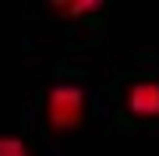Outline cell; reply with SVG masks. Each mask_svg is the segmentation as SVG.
I'll list each match as a JSON object with an SVG mask.
<instances>
[{
  "mask_svg": "<svg viewBox=\"0 0 159 156\" xmlns=\"http://www.w3.org/2000/svg\"><path fill=\"white\" fill-rule=\"evenodd\" d=\"M85 110H89L85 89L74 82H57L46 96V124L53 131H74L85 121Z\"/></svg>",
  "mask_w": 159,
  "mask_h": 156,
  "instance_id": "6da1fadb",
  "label": "cell"
},
{
  "mask_svg": "<svg viewBox=\"0 0 159 156\" xmlns=\"http://www.w3.org/2000/svg\"><path fill=\"white\" fill-rule=\"evenodd\" d=\"M124 106L131 117H142V121H156L159 117V82L156 78H142L134 85H127Z\"/></svg>",
  "mask_w": 159,
  "mask_h": 156,
  "instance_id": "7a4b0ae2",
  "label": "cell"
},
{
  "mask_svg": "<svg viewBox=\"0 0 159 156\" xmlns=\"http://www.w3.org/2000/svg\"><path fill=\"white\" fill-rule=\"evenodd\" d=\"M0 156H32V149L18 135H0Z\"/></svg>",
  "mask_w": 159,
  "mask_h": 156,
  "instance_id": "3957f363",
  "label": "cell"
},
{
  "mask_svg": "<svg viewBox=\"0 0 159 156\" xmlns=\"http://www.w3.org/2000/svg\"><path fill=\"white\" fill-rule=\"evenodd\" d=\"M60 14H71V18H81V14H96V11H102L99 4H60L57 7Z\"/></svg>",
  "mask_w": 159,
  "mask_h": 156,
  "instance_id": "277c9868",
  "label": "cell"
}]
</instances>
